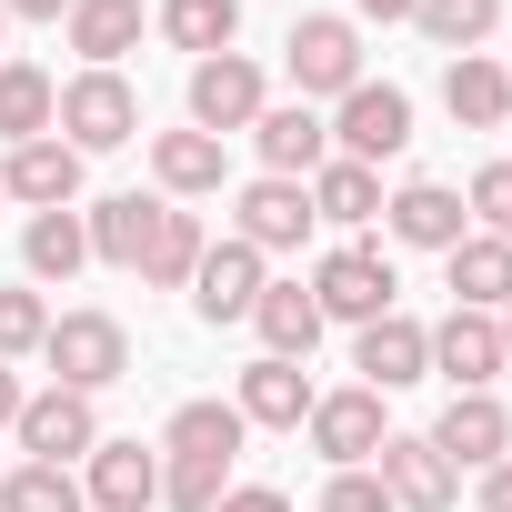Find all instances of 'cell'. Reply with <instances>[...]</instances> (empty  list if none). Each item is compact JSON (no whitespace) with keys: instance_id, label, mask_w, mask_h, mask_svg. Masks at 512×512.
Wrapping results in <instances>:
<instances>
[{"instance_id":"obj_12","label":"cell","mask_w":512,"mask_h":512,"mask_svg":"<svg viewBox=\"0 0 512 512\" xmlns=\"http://www.w3.org/2000/svg\"><path fill=\"white\" fill-rule=\"evenodd\" d=\"M251 151H262L272 181H312V171L332 161V121H322L312 101H272L262 121H251Z\"/></svg>"},{"instance_id":"obj_22","label":"cell","mask_w":512,"mask_h":512,"mask_svg":"<svg viewBox=\"0 0 512 512\" xmlns=\"http://www.w3.org/2000/svg\"><path fill=\"white\" fill-rule=\"evenodd\" d=\"M71 51H81V71H121V51H141V0H71Z\"/></svg>"},{"instance_id":"obj_30","label":"cell","mask_w":512,"mask_h":512,"mask_svg":"<svg viewBox=\"0 0 512 512\" xmlns=\"http://www.w3.org/2000/svg\"><path fill=\"white\" fill-rule=\"evenodd\" d=\"M21 262H31V292H41V282H71V272L91 262V231H81V211H31V231H21Z\"/></svg>"},{"instance_id":"obj_3","label":"cell","mask_w":512,"mask_h":512,"mask_svg":"<svg viewBox=\"0 0 512 512\" xmlns=\"http://www.w3.org/2000/svg\"><path fill=\"white\" fill-rule=\"evenodd\" d=\"M332 151L362 161V171L402 161V151H412V91H392V81H352V91L332 101Z\"/></svg>"},{"instance_id":"obj_7","label":"cell","mask_w":512,"mask_h":512,"mask_svg":"<svg viewBox=\"0 0 512 512\" xmlns=\"http://www.w3.org/2000/svg\"><path fill=\"white\" fill-rule=\"evenodd\" d=\"M11 442L31 452V462H51V472H71V462H91V442H101V412H91V392H31L21 402V422H11Z\"/></svg>"},{"instance_id":"obj_23","label":"cell","mask_w":512,"mask_h":512,"mask_svg":"<svg viewBox=\"0 0 512 512\" xmlns=\"http://www.w3.org/2000/svg\"><path fill=\"white\" fill-rule=\"evenodd\" d=\"M201 251H211L201 211H171V201H161V221H151V241H141V292H191Z\"/></svg>"},{"instance_id":"obj_42","label":"cell","mask_w":512,"mask_h":512,"mask_svg":"<svg viewBox=\"0 0 512 512\" xmlns=\"http://www.w3.org/2000/svg\"><path fill=\"white\" fill-rule=\"evenodd\" d=\"M21 402H31V392H21V372H11V362H0V432H11V422H21Z\"/></svg>"},{"instance_id":"obj_11","label":"cell","mask_w":512,"mask_h":512,"mask_svg":"<svg viewBox=\"0 0 512 512\" xmlns=\"http://www.w3.org/2000/svg\"><path fill=\"white\" fill-rule=\"evenodd\" d=\"M432 452H442L452 472H492V462H512V412H502L492 392H452L442 422H432Z\"/></svg>"},{"instance_id":"obj_14","label":"cell","mask_w":512,"mask_h":512,"mask_svg":"<svg viewBox=\"0 0 512 512\" xmlns=\"http://www.w3.org/2000/svg\"><path fill=\"white\" fill-rule=\"evenodd\" d=\"M382 231H392L402 251H452V241L472 231V211H462L452 181H402V191H382Z\"/></svg>"},{"instance_id":"obj_21","label":"cell","mask_w":512,"mask_h":512,"mask_svg":"<svg viewBox=\"0 0 512 512\" xmlns=\"http://www.w3.org/2000/svg\"><path fill=\"white\" fill-rule=\"evenodd\" d=\"M442 272H452V302H462V312H512V241L462 231V241L442 251Z\"/></svg>"},{"instance_id":"obj_27","label":"cell","mask_w":512,"mask_h":512,"mask_svg":"<svg viewBox=\"0 0 512 512\" xmlns=\"http://www.w3.org/2000/svg\"><path fill=\"white\" fill-rule=\"evenodd\" d=\"M221 171H231V161H221V141H211V131H161V141H151V181H161L171 201L221 191Z\"/></svg>"},{"instance_id":"obj_25","label":"cell","mask_w":512,"mask_h":512,"mask_svg":"<svg viewBox=\"0 0 512 512\" xmlns=\"http://www.w3.org/2000/svg\"><path fill=\"white\" fill-rule=\"evenodd\" d=\"M151 221H161V201H141V191H111V201H91V211H81V231H91V262H111V272H141V241H151Z\"/></svg>"},{"instance_id":"obj_10","label":"cell","mask_w":512,"mask_h":512,"mask_svg":"<svg viewBox=\"0 0 512 512\" xmlns=\"http://www.w3.org/2000/svg\"><path fill=\"white\" fill-rule=\"evenodd\" d=\"M302 432H312V452H322L332 472H362V462L382 452V432H392V422H382V392H362V382H352V392H322Z\"/></svg>"},{"instance_id":"obj_33","label":"cell","mask_w":512,"mask_h":512,"mask_svg":"<svg viewBox=\"0 0 512 512\" xmlns=\"http://www.w3.org/2000/svg\"><path fill=\"white\" fill-rule=\"evenodd\" d=\"M0 512H91L81 502V472H51V462H21L0 482Z\"/></svg>"},{"instance_id":"obj_16","label":"cell","mask_w":512,"mask_h":512,"mask_svg":"<svg viewBox=\"0 0 512 512\" xmlns=\"http://www.w3.org/2000/svg\"><path fill=\"white\" fill-rule=\"evenodd\" d=\"M432 372H442L452 392H492V372H512V362H502V322L452 302V312L432 322Z\"/></svg>"},{"instance_id":"obj_39","label":"cell","mask_w":512,"mask_h":512,"mask_svg":"<svg viewBox=\"0 0 512 512\" xmlns=\"http://www.w3.org/2000/svg\"><path fill=\"white\" fill-rule=\"evenodd\" d=\"M472 502H482V512H512V462H492V472H482V492H472Z\"/></svg>"},{"instance_id":"obj_37","label":"cell","mask_w":512,"mask_h":512,"mask_svg":"<svg viewBox=\"0 0 512 512\" xmlns=\"http://www.w3.org/2000/svg\"><path fill=\"white\" fill-rule=\"evenodd\" d=\"M322 512H392V492H382V472L362 462V472H332V482H322Z\"/></svg>"},{"instance_id":"obj_2","label":"cell","mask_w":512,"mask_h":512,"mask_svg":"<svg viewBox=\"0 0 512 512\" xmlns=\"http://www.w3.org/2000/svg\"><path fill=\"white\" fill-rule=\"evenodd\" d=\"M51 131H61L81 161H91V151H121V141H141V91H131L121 71H81V81H61Z\"/></svg>"},{"instance_id":"obj_5","label":"cell","mask_w":512,"mask_h":512,"mask_svg":"<svg viewBox=\"0 0 512 512\" xmlns=\"http://www.w3.org/2000/svg\"><path fill=\"white\" fill-rule=\"evenodd\" d=\"M41 362H51L61 392H111V382L131 372V332H121L111 312H61L51 342H41Z\"/></svg>"},{"instance_id":"obj_8","label":"cell","mask_w":512,"mask_h":512,"mask_svg":"<svg viewBox=\"0 0 512 512\" xmlns=\"http://www.w3.org/2000/svg\"><path fill=\"white\" fill-rule=\"evenodd\" d=\"M372 472H382L392 512H452V502H462V472H452V462L432 452V432H382Z\"/></svg>"},{"instance_id":"obj_24","label":"cell","mask_w":512,"mask_h":512,"mask_svg":"<svg viewBox=\"0 0 512 512\" xmlns=\"http://www.w3.org/2000/svg\"><path fill=\"white\" fill-rule=\"evenodd\" d=\"M442 111H452L462 131H502V121H512V71L482 61V51H462V61L442 71Z\"/></svg>"},{"instance_id":"obj_15","label":"cell","mask_w":512,"mask_h":512,"mask_svg":"<svg viewBox=\"0 0 512 512\" xmlns=\"http://www.w3.org/2000/svg\"><path fill=\"white\" fill-rule=\"evenodd\" d=\"M352 372H362V392H412V382L432 372V332H422L412 312H382V322H362Z\"/></svg>"},{"instance_id":"obj_31","label":"cell","mask_w":512,"mask_h":512,"mask_svg":"<svg viewBox=\"0 0 512 512\" xmlns=\"http://www.w3.org/2000/svg\"><path fill=\"white\" fill-rule=\"evenodd\" d=\"M241 442H251V422L231 402H181L161 432V452H201V462H241Z\"/></svg>"},{"instance_id":"obj_35","label":"cell","mask_w":512,"mask_h":512,"mask_svg":"<svg viewBox=\"0 0 512 512\" xmlns=\"http://www.w3.org/2000/svg\"><path fill=\"white\" fill-rule=\"evenodd\" d=\"M51 342V302L31 292V282H11L0 292V362H21V352H41Z\"/></svg>"},{"instance_id":"obj_17","label":"cell","mask_w":512,"mask_h":512,"mask_svg":"<svg viewBox=\"0 0 512 512\" xmlns=\"http://www.w3.org/2000/svg\"><path fill=\"white\" fill-rule=\"evenodd\" d=\"M81 502H91V512H151V502H161V452L101 432L91 462H81Z\"/></svg>"},{"instance_id":"obj_29","label":"cell","mask_w":512,"mask_h":512,"mask_svg":"<svg viewBox=\"0 0 512 512\" xmlns=\"http://www.w3.org/2000/svg\"><path fill=\"white\" fill-rule=\"evenodd\" d=\"M161 41L171 51H191V61H211V51H231L241 41V0H161Z\"/></svg>"},{"instance_id":"obj_13","label":"cell","mask_w":512,"mask_h":512,"mask_svg":"<svg viewBox=\"0 0 512 512\" xmlns=\"http://www.w3.org/2000/svg\"><path fill=\"white\" fill-rule=\"evenodd\" d=\"M262 251H251V241H211L201 251V272H191V312L221 332V322H251V302H262Z\"/></svg>"},{"instance_id":"obj_40","label":"cell","mask_w":512,"mask_h":512,"mask_svg":"<svg viewBox=\"0 0 512 512\" xmlns=\"http://www.w3.org/2000/svg\"><path fill=\"white\" fill-rule=\"evenodd\" d=\"M11 21H71V0H0Z\"/></svg>"},{"instance_id":"obj_18","label":"cell","mask_w":512,"mask_h":512,"mask_svg":"<svg viewBox=\"0 0 512 512\" xmlns=\"http://www.w3.org/2000/svg\"><path fill=\"white\" fill-rule=\"evenodd\" d=\"M312 402H322V392H312V372H302V362H272V352L231 382V412H241L251 432H302V422H312Z\"/></svg>"},{"instance_id":"obj_9","label":"cell","mask_w":512,"mask_h":512,"mask_svg":"<svg viewBox=\"0 0 512 512\" xmlns=\"http://www.w3.org/2000/svg\"><path fill=\"white\" fill-rule=\"evenodd\" d=\"M322 221H312V191L302 181H241V201H231V241H251V251H262V262H272V251H302Z\"/></svg>"},{"instance_id":"obj_38","label":"cell","mask_w":512,"mask_h":512,"mask_svg":"<svg viewBox=\"0 0 512 512\" xmlns=\"http://www.w3.org/2000/svg\"><path fill=\"white\" fill-rule=\"evenodd\" d=\"M211 512H292V502H282V492H272V482H231V492H221V502H211Z\"/></svg>"},{"instance_id":"obj_36","label":"cell","mask_w":512,"mask_h":512,"mask_svg":"<svg viewBox=\"0 0 512 512\" xmlns=\"http://www.w3.org/2000/svg\"><path fill=\"white\" fill-rule=\"evenodd\" d=\"M462 211H472L492 241H512V161H482V171H472V191H462Z\"/></svg>"},{"instance_id":"obj_32","label":"cell","mask_w":512,"mask_h":512,"mask_svg":"<svg viewBox=\"0 0 512 512\" xmlns=\"http://www.w3.org/2000/svg\"><path fill=\"white\" fill-rule=\"evenodd\" d=\"M412 21H422V41H432V51H452V61H462V51H482V41L502 31V0H422Z\"/></svg>"},{"instance_id":"obj_44","label":"cell","mask_w":512,"mask_h":512,"mask_svg":"<svg viewBox=\"0 0 512 512\" xmlns=\"http://www.w3.org/2000/svg\"><path fill=\"white\" fill-rule=\"evenodd\" d=\"M0 31H11V11H0Z\"/></svg>"},{"instance_id":"obj_28","label":"cell","mask_w":512,"mask_h":512,"mask_svg":"<svg viewBox=\"0 0 512 512\" xmlns=\"http://www.w3.org/2000/svg\"><path fill=\"white\" fill-rule=\"evenodd\" d=\"M51 111H61V81L41 71V61H0V141H41L51 131Z\"/></svg>"},{"instance_id":"obj_43","label":"cell","mask_w":512,"mask_h":512,"mask_svg":"<svg viewBox=\"0 0 512 512\" xmlns=\"http://www.w3.org/2000/svg\"><path fill=\"white\" fill-rule=\"evenodd\" d=\"M492 322H502V362H512V312H492Z\"/></svg>"},{"instance_id":"obj_19","label":"cell","mask_w":512,"mask_h":512,"mask_svg":"<svg viewBox=\"0 0 512 512\" xmlns=\"http://www.w3.org/2000/svg\"><path fill=\"white\" fill-rule=\"evenodd\" d=\"M0 201H31V211H71V201H81V151H71L61 131L21 141L11 161H0Z\"/></svg>"},{"instance_id":"obj_26","label":"cell","mask_w":512,"mask_h":512,"mask_svg":"<svg viewBox=\"0 0 512 512\" xmlns=\"http://www.w3.org/2000/svg\"><path fill=\"white\" fill-rule=\"evenodd\" d=\"M302 191H312V221H332V231L382 221V171H362V161H342V151H332V161H322Z\"/></svg>"},{"instance_id":"obj_41","label":"cell","mask_w":512,"mask_h":512,"mask_svg":"<svg viewBox=\"0 0 512 512\" xmlns=\"http://www.w3.org/2000/svg\"><path fill=\"white\" fill-rule=\"evenodd\" d=\"M422 0H352V21H412Z\"/></svg>"},{"instance_id":"obj_34","label":"cell","mask_w":512,"mask_h":512,"mask_svg":"<svg viewBox=\"0 0 512 512\" xmlns=\"http://www.w3.org/2000/svg\"><path fill=\"white\" fill-rule=\"evenodd\" d=\"M221 492H231V462H201V452H171L161 462V502L171 512H211Z\"/></svg>"},{"instance_id":"obj_6","label":"cell","mask_w":512,"mask_h":512,"mask_svg":"<svg viewBox=\"0 0 512 512\" xmlns=\"http://www.w3.org/2000/svg\"><path fill=\"white\" fill-rule=\"evenodd\" d=\"M262 111H272V81H262V61H241V51H211V61H191V131L231 141V131H251Z\"/></svg>"},{"instance_id":"obj_4","label":"cell","mask_w":512,"mask_h":512,"mask_svg":"<svg viewBox=\"0 0 512 512\" xmlns=\"http://www.w3.org/2000/svg\"><path fill=\"white\" fill-rule=\"evenodd\" d=\"M402 282H392V251H372V241H342V251H322L312 262V302H322V322H382V312H402L392 302Z\"/></svg>"},{"instance_id":"obj_1","label":"cell","mask_w":512,"mask_h":512,"mask_svg":"<svg viewBox=\"0 0 512 512\" xmlns=\"http://www.w3.org/2000/svg\"><path fill=\"white\" fill-rule=\"evenodd\" d=\"M282 71H292L302 101H342L352 81H372V71H362V21H342V11H302L292 41H282Z\"/></svg>"},{"instance_id":"obj_20","label":"cell","mask_w":512,"mask_h":512,"mask_svg":"<svg viewBox=\"0 0 512 512\" xmlns=\"http://www.w3.org/2000/svg\"><path fill=\"white\" fill-rule=\"evenodd\" d=\"M251 332H262L272 362H312V342H322L332 322H322L312 282H262V302H251Z\"/></svg>"}]
</instances>
